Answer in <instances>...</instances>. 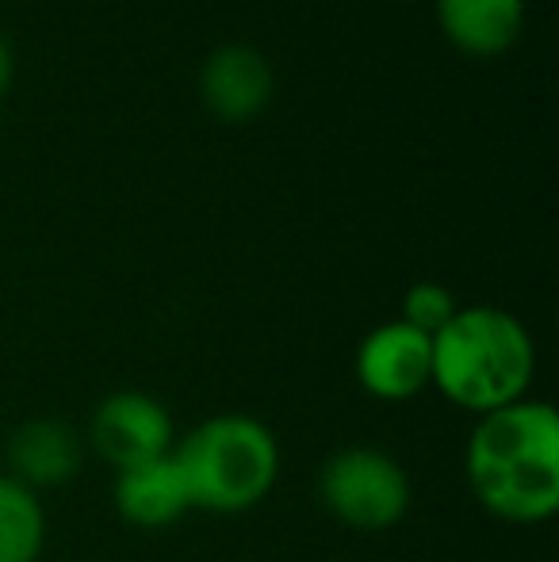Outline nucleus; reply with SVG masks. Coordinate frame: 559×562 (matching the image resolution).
<instances>
[{
    "instance_id": "7",
    "label": "nucleus",
    "mask_w": 559,
    "mask_h": 562,
    "mask_svg": "<svg viewBox=\"0 0 559 562\" xmlns=\"http://www.w3.org/2000/svg\"><path fill=\"white\" fill-rule=\"evenodd\" d=\"M429 360H433V337L422 329L406 326L403 318L372 329L360 340L357 352V379L376 398H411L429 383Z\"/></svg>"
},
{
    "instance_id": "10",
    "label": "nucleus",
    "mask_w": 559,
    "mask_h": 562,
    "mask_svg": "<svg viewBox=\"0 0 559 562\" xmlns=\"http://www.w3.org/2000/svg\"><path fill=\"white\" fill-rule=\"evenodd\" d=\"M8 459L15 467L12 479L27 490L58 486L81 467V440L62 422H27L8 445Z\"/></svg>"
},
{
    "instance_id": "9",
    "label": "nucleus",
    "mask_w": 559,
    "mask_h": 562,
    "mask_svg": "<svg viewBox=\"0 0 559 562\" xmlns=\"http://www.w3.org/2000/svg\"><path fill=\"white\" fill-rule=\"evenodd\" d=\"M115 505H120V517L138 528H165L177 517H185V509H192V505H188L185 479L172 463V451L120 471Z\"/></svg>"
},
{
    "instance_id": "13",
    "label": "nucleus",
    "mask_w": 559,
    "mask_h": 562,
    "mask_svg": "<svg viewBox=\"0 0 559 562\" xmlns=\"http://www.w3.org/2000/svg\"><path fill=\"white\" fill-rule=\"evenodd\" d=\"M12 77H15V58H12V46H8V38L0 35V100L8 97V89H12Z\"/></svg>"
},
{
    "instance_id": "2",
    "label": "nucleus",
    "mask_w": 559,
    "mask_h": 562,
    "mask_svg": "<svg viewBox=\"0 0 559 562\" xmlns=\"http://www.w3.org/2000/svg\"><path fill=\"white\" fill-rule=\"evenodd\" d=\"M537 371L533 337L499 306H468L433 334L429 383L471 414H494L525 398Z\"/></svg>"
},
{
    "instance_id": "11",
    "label": "nucleus",
    "mask_w": 559,
    "mask_h": 562,
    "mask_svg": "<svg viewBox=\"0 0 559 562\" xmlns=\"http://www.w3.org/2000/svg\"><path fill=\"white\" fill-rule=\"evenodd\" d=\"M46 517L35 490L0 479V562H35L43 551Z\"/></svg>"
},
{
    "instance_id": "3",
    "label": "nucleus",
    "mask_w": 559,
    "mask_h": 562,
    "mask_svg": "<svg viewBox=\"0 0 559 562\" xmlns=\"http://www.w3.org/2000/svg\"><path fill=\"white\" fill-rule=\"evenodd\" d=\"M172 463L185 479L188 505L208 513H242L272 490L280 451L261 422L226 414L188 432L172 451Z\"/></svg>"
},
{
    "instance_id": "1",
    "label": "nucleus",
    "mask_w": 559,
    "mask_h": 562,
    "mask_svg": "<svg viewBox=\"0 0 559 562\" xmlns=\"http://www.w3.org/2000/svg\"><path fill=\"white\" fill-rule=\"evenodd\" d=\"M468 482L479 505L510 525H537L559 509V417L545 402L483 414L468 440Z\"/></svg>"
},
{
    "instance_id": "5",
    "label": "nucleus",
    "mask_w": 559,
    "mask_h": 562,
    "mask_svg": "<svg viewBox=\"0 0 559 562\" xmlns=\"http://www.w3.org/2000/svg\"><path fill=\"white\" fill-rule=\"evenodd\" d=\"M272 92H277V77L257 46H215L200 69L203 108L223 123H254L272 104Z\"/></svg>"
},
{
    "instance_id": "8",
    "label": "nucleus",
    "mask_w": 559,
    "mask_h": 562,
    "mask_svg": "<svg viewBox=\"0 0 559 562\" xmlns=\"http://www.w3.org/2000/svg\"><path fill=\"white\" fill-rule=\"evenodd\" d=\"M437 23L468 58H502L522 38L525 0H437Z\"/></svg>"
},
{
    "instance_id": "4",
    "label": "nucleus",
    "mask_w": 559,
    "mask_h": 562,
    "mask_svg": "<svg viewBox=\"0 0 559 562\" xmlns=\"http://www.w3.org/2000/svg\"><path fill=\"white\" fill-rule=\"evenodd\" d=\"M322 502L342 525L360 532L391 528L411 505L406 471L376 448H345L322 467Z\"/></svg>"
},
{
    "instance_id": "6",
    "label": "nucleus",
    "mask_w": 559,
    "mask_h": 562,
    "mask_svg": "<svg viewBox=\"0 0 559 562\" xmlns=\"http://www.w3.org/2000/svg\"><path fill=\"white\" fill-rule=\"evenodd\" d=\"M92 445L112 467L149 463V459L169 456L172 448V422L165 406L149 394L123 391L112 394L92 417Z\"/></svg>"
},
{
    "instance_id": "12",
    "label": "nucleus",
    "mask_w": 559,
    "mask_h": 562,
    "mask_svg": "<svg viewBox=\"0 0 559 562\" xmlns=\"http://www.w3.org/2000/svg\"><path fill=\"white\" fill-rule=\"evenodd\" d=\"M460 311L452 299V291L440 288V283H414L403 295V322L414 329H422L425 337H433L440 326H448V318Z\"/></svg>"
}]
</instances>
